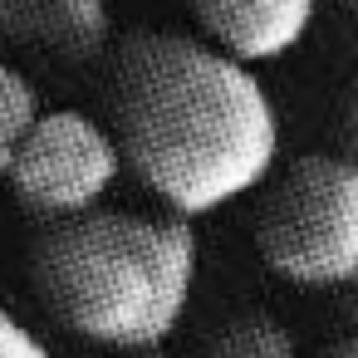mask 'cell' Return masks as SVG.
Returning a JSON list of instances; mask_svg holds the SVG:
<instances>
[{"instance_id":"1","label":"cell","mask_w":358,"mask_h":358,"mask_svg":"<svg viewBox=\"0 0 358 358\" xmlns=\"http://www.w3.org/2000/svg\"><path fill=\"white\" fill-rule=\"evenodd\" d=\"M103 99L123 167L182 221L255 192L275 167L280 118L265 84L196 35H123Z\"/></svg>"},{"instance_id":"2","label":"cell","mask_w":358,"mask_h":358,"mask_svg":"<svg viewBox=\"0 0 358 358\" xmlns=\"http://www.w3.org/2000/svg\"><path fill=\"white\" fill-rule=\"evenodd\" d=\"M196 255L192 221L99 206L45 221L30 245V275L69 334L113 353H152L192 304Z\"/></svg>"},{"instance_id":"3","label":"cell","mask_w":358,"mask_h":358,"mask_svg":"<svg viewBox=\"0 0 358 358\" xmlns=\"http://www.w3.org/2000/svg\"><path fill=\"white\" fill-rule=\"evenodd\" d=\"M260 260L304 289H343L358 280V162L304 152L270 177L255 206Z\"/></svg>"},{"instance_id":"4","label":"cell","mask_w":358,"mask_h":358,"mask_svg":"<svg viewBox=\"0 0 358 358\" xmlns=\"http://www.w3.org/2000/svg\"><path fill=\"white\" fill-rule=\"evenodd\" d=\"M118 172H123V152L113 133L79 108H55V113H40V123L20 143L6 177L25 211L45 221H69V216L99 211Z\"/></svg>"},{"instance_id":"5","label":"cell","mask_w":358,"mask_h":358,"mask_svg":"<svg viewBox=\"0 0 358 358\" xmlns=\"http://www.w3.org/2000/svg\"><path fill=\"white\" fill-rule=\"evenodd\" d=\"M108 35V0H0V45L59 69L103 59Z\"/></svg>"},{"instance_id":"6","label":"cell","mask_w":358,"mask_h":358,"mask_svg":"<svg viewBox=\"0 0 358 358\" xmlns=\"http://www.w3.org/2000/svg\"><path fill=\"white\" fill-rule=\"evenodd\" d=\"M314 6L319 0H192V15L211 50L236 64H265L309 35Z\"/></svg>"},{"instance_id":"7","label":"cell","mask_w":358,"mask_h":358,"mask_svg":"<svg viewBox=\"0 0 358 358\" xmlns=\"http://www.w3.org/2000/svg\"><path fill=\"white\" fill-rule=\"evenodd\" d=\"M201 358H299L289 329L270 314H236L201 343Z\"/></svg>"},{"instance_id":"8","label":"cell","mask_w":358,"mask_h":358,"mask_svg":"<svg viewBox=\"0 0 358 358\" xmlns=\"http://www.w3.org/2000/svg\"><path fill=\"white\" fill-rule=\"evenodd\" d=\"M35 123H40V94H35V84L15 64L0 59V177L10 172V162H15V152H20V143L30 138Z\"/></svg>"},{"instance_id":"9","label":"cell","mask_w":358,"mask_h":358,"mask_svg":"<svg viewBox=\"0 0 358 358\" xmlns=\"http://www.w3.org/2000/svg\"><path fill=\"white\" fill-rule=\"evenodd\" d=\"M0 358H55L10 309H0Z\"/></svg>"},{"instance_id":"10","label":"cell","mask_w":358,"mask_h":358,"mask_svg":"<svg viewBox=\"0 0 358 358\" xmlns=\"http://www.w3.org/2000/svg\"><path fill=\"white\" fill-rule=\"evenodd\" d=\"M343 143H348V162H358V84H353L348 108H343Z\"/></svg>"},{"instance_id":"11","label":"cell","mask_w":358,"mask_h":358,"mask_svg":"<svg viewBox=\"0 0 358 358\" xmlns=\"http://www.w3.org/2000/svg\"><path fill=\"white\" fill-rule=\"evenodd\" d=\"M338 314H343V324H348V334L358 338V280H348V285L338 289Z\"/></svg>"},{"instance_id":"12","label":"cell","mask_w":358,"mask_h":358,"mask_svg":"<svg viewBox=\"0 0 358 358\" xmlns=\"http://www.w3.org/2000/svg\"><path fill=\"white\" fill-rule=\"evenodd\" d=\"M319 358H358V338H353V334H348V338H338V343H334V348H324V353H319Z\"/></svg>"},{"instance_id":"13","label":"cell","mask_w":358,"mask_h":358,"mask_svg":"<svg viewBox=\"0 0 358 358\" xmlns=\"http://www.w3.org/2000/svg\"><path fill=\"white\" fill-rule=\"evenodd\" d=\"M118 358H162V353L152 348V353H118Z\"/></svg>"},{"instance_id":"14","label":"cell","mask_w":358,"mask_h":358,"mask_svg":"<svg viewBox=\"0 0 358 358\" xmlns=\"http://www.w3.org/2000/svg\"><path fill=\"white\" fill-rule=\"evenodd\" d=\"M338 6H348V10H358V0H338Z\"/></svg>"}]
</instances>
